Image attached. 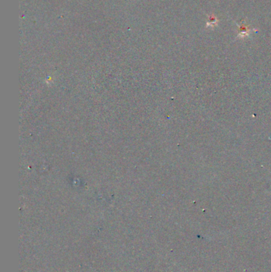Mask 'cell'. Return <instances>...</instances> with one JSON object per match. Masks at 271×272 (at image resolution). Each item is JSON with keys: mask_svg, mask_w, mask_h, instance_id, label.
<instances>
[{"mask_svg": "<svg viewBox=\"0 0 271 272\" xmlns=\"http://www.w3.org/2000/svg\"><path fill=\"white\" fill-rule=\"evenodd\" d=\"M239 34H238V36L241 38H243V37H247L250 34V30H249V28H248L247 26H246L245 24H243V22L240 24L239 26Z\"/></svg>", "mask_w": 271, "mask_h": 272, "instance_id": "6da1fadb", "label": "cell"}, {"mask_svg": "<svg viewBox=\"0 0 271 272\" xmlns=\"http://www.w3.org/2000/svg\"><path fill=\"white\" fill-rule=\"evenodd\" d=\"M217 22H218V20L215 17V15L211 14V15L208 16V22H207V27H213V26L216 25Z\"/></svg>", "mask_w": 271, "mask_h": 272, "instance_id": "7a4b0ae2", "label": "cell"}]
</instances>
